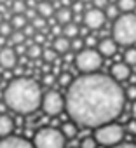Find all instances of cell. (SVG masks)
<instances>
[{
  "label": "cell",
  "instance_id": "1",
  "mask_svg": "<svg viewBox=\"0 0 136 148\" xmlns=\"http://www.w3.org/2000/svg\"><path fill=\"white\" fill-rule=\"evenodd\" d=\"M126 99L120 82L98 71L73 79L65 96L70 119L93 129L113 122L122 113Z\"/></svg>",
  "mask_w": 136,
  "mask_h": 148
},
{
  "label": "cell",
  "instance_id": "2",
  "mask_svg": "<svg viewBox=\"0 0 136 148\" xmlns=\"http://www.w3.org/2000/svg\"><path fill=\"white\" fill-rule=\"evenodd\" d=\"M42 98L40 84L30 77L12 79L4 91V103L19 115H30L42 108Z\"/></svg>",
  "mask_w": 136,
  "mask_h": 148
},
{
  "label": "cell",
  "instance_id": "3",
  "mask_svg": "<svg viewBox=\"0 0 136 148\" xmlns=\"http://www.w3.org/2000/svg\"><path fill=\"white\" fill-rule=\"evenodd\" d=\"M112 38L119 45L131 47L136 44V14L124 12L112 25Z\"/></svg>",
  "mask_w": 136,
  "mask_h": 148
},
{
  "label": "cell",
  "instance_id": "4",
  "mask_svg": "<svg viewBox=\"0 0 136 148\" xmlns=\"http://www.w3.org/2000/svg\"><path fill=\"white\" fill-rule=\"evenodd\" d=\"M33 146L35 148H65L66 136L63 134V131L56 127H42L33 136Z\"/></svg>",
  "mask_w": 136,
  "mask_h": 148
},
{
  "label": "cell",
  "instance_id": "5",
  "mask_svg": "<svg viewBox=\"0 0 136 148\" xmlns=\"http://www.w3.org/2000/svg\"><path fill=\"white\" fill-rule=\"evenodd\" d=\"M94 139L101 146H108V148L117 146L124 139V127L120 124H117V122L100 125V127L94 129Z\"/></svg>",
  "mask_w": 136,
  "mask_h": 148
},
{
  "label": "cell",
  "instance_id": "6",
  "mask_svg": "<svg viewBox=\"0 0 136 148\" xmlns=\"http://www.w3.org/2000/svg\"><path fill=\"white\" fill-rule=\"evenodd\" d=\"M101 64H103V56L100 54L98 49L86 47V49H82L80 52L75 54V66L82 75L96 73L101 68Z\"/></svg>",
  "mask_w": 136,
  "mask_h": 148
},
{
  "label": "cell",
  "instance_id": "7",
  "mask_svg": "<svg viewBox=\"0 0 136 148\" xmlns=\"http://www.w3.org/2000/svg\"><path fill=\"white\" fill-rule=\"evenodd\" d=\"M42 110L51 115V117H56L59 115L63 110H66V101H65V96L54 89L47 91L42 98Z\"/></svg>",
  "mask_w": 136,
  "mask_h": 148
},
{
  "label": "cell",
  "instance_id": "8",
  "mask_svg": "<svg viewBox=\"0 0 136 148\" xmlns=\"http://www.w3.org/2000/svg\"><path fill=\"white\" fill-rule=\"evenodd\" d=\"M106 21V14L103 9H96V7H89L86 9L84 12V26H87L91 32H96V30H101L103 25Z\"/></svg>",
  "mask_w": 136,
  "mask_h": 148
},
{
  "label": "cell",
  "instance_id": "9",
  "mask_svg": "<svg viewBox=\"0 0 136 148\" xmlns=\"http://www.w3.org/2000/svg\"><path fill=\"white\" fill-rule=\"evenodd\" d=\"M16 63H18V54L12 47H4L0 49V66L4 70H12L16 68Z\"/></svg>",
  "mask_w": 136,
  "mask_h": 148
},
{
  "label": "cell",
  "instance_id": "10",
  "mask_svg": "<svg viewBox=\"0 0 136 148\" xmlns=\"http://www.w3.org/2000/svg\"><path fill=\"white\" fill-rule=\"evenodd\" d=\"M110 75L117 80V82H124L131 77V66L126 63V61H120V63H115L112 64L110 68Z\"/></svg>",
  "mask_w": 136,
  "mask_h": 148
},
{
  "label": "cell",
  "instance_id": "11",
  "mask_svg": "<svg viewBox=\"0 0 136 148\" xmlns=\"http://www.w3.org/2000/svg\"><path fill=\"white\" fill-rule=\"evenodd\" d=\"M0 148H35L28 139L19 136H7L0 139Z\"/></svg>",
  "mask_w": 136,
  "mask_h": 148
},
{
  "label": "cell",
  "instance_id": "12",
  "mask_svg": "<svg viewBox=\"0 0 136 148\" xmlns=\"http://www.w3.org/2000/svg\"><path fill=\"white\" fill-rule=\"evenodd\" d=\"M117 47H119V44L112 38V37H106V38H103V40H100V44H98V51H100V54L103 56V58H112L115 52H117Z\"/></svg>",
  "mask_w": 136,
  "mask_h": 148
},
{
  "label": "cell",
  "instance_id": "13",
  "mask_svg": "<svg viewBox=\"0 0 136 148\" xmlns=\"http://www.w3.org/2000/svg\"><path fill=\"white\" fill-rule=\"evenodd\" d=\"M52 49H54L58 54H66V52H70V49H72V40L66 38L65 35L56 37V38L52 40Z\"/></svg>",
  "mask_w": 136,
  "mask_h": 148
},
{
  "label": "cell",
  "instance_id": "14",
  "mask_svg": "<svg viewBox=\"0 0 136 148\" xmlns=\"http://www.w3.org/2000/svg\"><path fill=\"white\" fill-rule=\"evenodd\" d=\"M14 131V122L9 115L0 113V138H7Z\"/></svg>",
  "mask_w": 136,
  "mask_h": 148
},
{
  "label": "cell",
  "instance_id": "15",
  "mask_svg": "<svg viewBox=\"0 0 136 148\" xmlns=\"http://www.w3.org/2000/svg\"><path fill=\"white\" fill-rule=\"evenodd\" d=\"M37 12H38V16L49 19V18L56 16V7H54L52 2H49V0H44V2H40V4L37 5Z\"/></svg>",
  "mask_w": 136,
  "mask_h": 148
},
{
  "label": "cell",
  "instance_id": "16",
  "mask_svg": "<svg viewBox=\"0 0 136 148\" xmlns=\"http://www.w3.org/2000/svg\"><path fill=\"white\" fill-rule=\"evenodd\" d=\"M56 19L59 25H68V23H72L73 21V11L70 7H59L56 11Z\"/></svg>",
  "mask_w": 136,
  "mask_h": 148
},
{
  "label": "cell",
  "instance_id": "17",
  "mask_svg": "<svg viewBox=\"0 0 136 148\" xmlns=\"http://www.w3.org/2000/svg\"><path fill=\"white\" fill-rule=\"evenodd\" d=\"M63 35L66 37V38H75V37H80V26L77 25V23H68V25H65L63 26Z\"/></svg>",
  "mask_w": 136,
  "mask_h": 148
},
{
  "label": "cell",
  "instance_id": "18",
  "mask_svg": "<svg viewBox=\"0 0 136 148\" xmlns=\"http://www.w3.org/2000/svg\"><path fill=\"white\" fill-rule=\"evenodd\" d=\"M28 23H30V21L26 19V16H25V14H14V16H12V19H11V25L14 26V30H23Z\"/></svg>",
  "mask_w": 136,
  "mask_h": 148
},
{
  "label": "cell",
  "instance_id": "19",
  "mask_svg": "<svg viewBox=\"0 0 136 148\" xmlns=\"http://www.w3.org/2000/svg\"><path fill=\"white\" fill-rule=\"evenodd\" d=\"M117 5L120 9V12H133L136 9V0H117Z\"/></svg>",
  "mask_w": 136,
  "mask_h": 148
},
{
  "label": "cell",
  "instance_id": "20",
  "mask_svg": "<svg viewBox=\"0 0 136 148\" xmlns=\"http://www.w3.org/2000/svg\"><path fill=\"white\" fill-rule=\"evenodd\" d=\"M61 131H63V134L66 136V139H68V138H75V136H77V124H75V122H66V124H63Z\"/></svg>",
  "mask_w": 136,
  "mask_h": 148
},
{
  "label": "cell",
  "instance_id": "21",
  "mask_svg": "<svg viewBox=\"0 0 136 148\" xmlns=\"http://www.w3.org/2000/svg\"><path fill=\"white\" fill-rule=\"evenodd\" d=\"M42 59L45 61V64H49V63H56V61H58V52H56L52 47H45L44 52H42Z\"/></svg>",
  "mask_w": 136,
  "mask_h": 148
},
{
  "label": "cell",
  "instance_id": "22",
  "mask_svg": "<svg viewBox=\"0 0 136 148\" xmlns=\"http://www.w3.org/2000/svg\"><path fill=\"white\" fill-rule=\"evenodd\" d=\"M26 40H28V37L23 33V30H14V33H12L11 38H9V42L14 44V45H18V44H26Z\"/></svg>",
  "mask_w": 136,
  "mask_h": 148
},
{
  "label": "cell",
  "instance_id": "23",
  "mask_svg": "<svg viewBox=\"0 0 136 148\" xmlns=\"http://www.w3.org/2000/svg\"><path fill=\"white\" fill-rule=\"evenodd\" d=\"M72 82H73L72 73L63 71V73H59V75H58V84H59V86H63V87H66V89L72 86Z\"/></svg>",
  "mask_w": 136,
  "mask_h": 148
},
{
  "label": "cell",
  "instance_id": "24",
  "mask_svg": "<svg viewBox=\"0 0 136 148\" xmlns=\"http://www.w3.org/2000/svg\"><path fill=\"white\" fill-rule=\"evenodd\" d=\"M26 9H28L26 0H14L12 5H11V11H12L14 14H25V12H26Z\"/></svg>",
  "mask_w": 136,
  "mask_h": 148
},
{
  "label": "cell",
  "instance_id": "25",
  "mask_svg": "<svg viewBox=\"0 0 136 148\" xmlns=\"http://www.w3.org/2000/svg\"><path fill=\"white\" fill-rule=\"evenodd\" d=\"M105 14H106V19H117L122 12H120V9H119V5L117 4H110L106 9H105Z\"/></svg>",
  "mask_w": 136,
  "mask_h": 148
},
{
  "label": "cell",
  "instance_id": "26",
  "mask_svg": "<svg viewBox=\"0 0 136 148\" xmlns=\"http://www.w3.org/2000/svg\"><path fill=\"white\" fill-rule=\"evenodd\" d=\"M14 33V26L11 25V21H2L0 23V35L11 38V35Z\"/></svg>",
  "mask_w": 136,
  "mask_h": 148
},
{
  "label": "cell",
  "instance_id": "27",
  "mask_svg": "<svg viewBox=\"0 0 136 148\" xmlns=\"http://www.w3.org/2000/svg\"><path fill=\"white\" fill-rule=\"evenodd\" d=\"M124 61H126L129 66H136V47H129V49L124 52Z\"/></svg>",
  "mask_w": 136,
  "mask_h": 148
},
{
  "label": "cell",
  "instance_id": "28",
  "mask_svg": "<svg viewBox=\"0 0 136 148\" xmlns=\"http://www.w3.org/2000/svg\"><path fill=\"white\" fill-rule=\"evenodd\" d=\"M96 146H98V141L94 139V136H86L80 141V148H96Z\"/></svg>",
  "mask_w": 136,
  "mask_h": 148
},
{
  "label": "cell",
  "instance_id": "29",
  "mask_svg": "<svg viewBox=\"0 0 136 148\" xmlns=\"http://www.w3.org/2000/svg\"><path fill=\"white\" fill-rule=\"evenodd\" d=\"M72 49H73L75 52H80L82 49H86V42H84V38H82V37H75V38H72Z\"/></svg>",
  "mask_w": 136,
  "mask_h": 148
},
{
  "label": "cell",
  "instance_id": "30",
  "mask_svg": "<svg viewBox=\"0 0 136 148\" xmlns=\"http://www.w3.org/2000/svg\"><path fill=\"white\" fill-rule=\"evenodd\" d=\"M56 80H58V79H56L54 73H45V75L42 77V84H44V86H47V87H49V86H52Z\"/></svg>",
  "mask_w": 136,
  "mask_h": 148
},
{
  "label": "cell",
  "instance_id": "31",
  "mask_svg": "<svg viewBox=\"0 0 136 148\" xmlns=\"http://www.w3.org/2000/svg\"><path fill=\"white\" fill-rule=\"evenodd\" d=\"M91 2H93V7H96V9H106L112 2H110V0H91Z\"/></svg>",
  "mask_w": 136,
  "mask_h": 148
},
{
  "label": "cell",
  "instance_id": "32",
  "mask_svg": "<svg viewBox=\"0 0 136 148\" xmlns=\"http://www.w3.org/2000/svg\"><path fill=\"white\" fill-rule=\"evenodd\" d=\"M23 33H25V35H26L28 38H33V35L37 33V30H35V26H33L32 23H28V25H26V26L23 28Z\"/></svg>",
  "mask_w": 136,
  "mask_h": 148
},
{
  "label": "cell",
  "instance_id": "33",
  "mask_svg": "<svg viewBox=\"0 0 136 148\" xmlns=\"http://www.w3.org/2000/svg\"><path fill=\"white\" fill-rule=\"evenodd\" d=\"M84 42H86V47H91V49H94V45H98L100 42H98V38L94 37V35H87L86 38H84Z\"/></svg>",
  "mask_w": 136,
  "mask_h": 148
},
{
  "label": "cell",
  "instance_id": "34",
  "mask_svg": "<svg viewBox=\"0 0 136 148\" xmlns=\"http://www.w3.org/2000/svg\"><path fill=\"white\" fill-rule=\"evenodd\" d=\"M33 42H35V44H38V45H42V44L45 42V33H42V32H37V33L33 35Z\"/></svg>",
  "mask_w": 136,
  "mask_h": 148
},
{
  "label": "cell",
  "instance_id": "35",
  "mask_svg": "<svg viewBox=\"0 0 136 148\" xmlns=\"http://www.w3.org/2000/svg\"><path fill=\"white\" fill-rule=\"evenodd\" d=\"M126 98H127V99H133V101H136V86H131V87H127V91H126Z\"/></svg>",
  "mask_w": 136,
  "mask_h": 148
},
{
  "label": "cell",
  "instance_id": "36",
  "mask_svg": "<svg viewBox=\"0 0 136 148\" xmlns=\"http://www.w3.org/2000/svg\"><path fill=\"white\" fill-rule=\"evenodd\" d=\"M112 148H136V145H134V143H120V145L112 146Z\"/></svg>",
  "mask_w": 136,
  "mask_h": 148
},
{
  "label": "cell",
  "instance_id": "37",
  "mask_svg": "<svg viewBox=\"0 0 136 148\" xmlns=\"http://www.w3.org/2000/svg\"><path fill=\"white\" fill-rule=\"evenodd\" d=\"M7 44H11V42H9V38H7V37H2V35H0V49L7 47Z\"/></svg>",
  "mask_w": 136,
  "mask_h": 148
},
{
  "label": "cell",
  "instance_id": "38",
  "mask_svg": "<svg viewBox=\"0 0 136 148\" xmlns=\"http://www.w3.org/2000/svg\"><path fill=\"white\" fill-rule=\"evenodd\" d=\"M131 115L136 119V101H133V106H131Z\"/></svg>",
  "mask_w": 136,
  "mask_h": 148
},
{
  "label": "cell",
  "instance_id": "39",
  "mask_svg": "<svg viewBox=\"0 0 136 148\" xmlns=\"http://www.w3.org/2000/svg\"><path fill=\"white\" fill-rule=\"evenodd\" d=\"M5 108H7L5 103H0V113H5Z\"/></svg>",
  "mask_w": 136,
  "mask_h": 148
},
{
  "label": "cell",
  "instance_id": "40",
  "mask_svg": "<svg viewBox=\"0 0 136 148\" xmlns=\"http://www.w3.org/2000/svg\"><path fill=\"white\" fill-rule=\"evenodd\" d=\"M2 21H5V19H4V14L0 12V23H2Z\"/></svg>",
  "mask_w": 136,
  "mask_h": 148
},
{
  "label": "cell",
  "instance_id": "41",
  "mask_svg": "<svg viewBox=\"0 0 136 148\" xmlns=\"http://www.w3.org/2000/svg\"><path fill=\"white\" fill-rule=\"evenodd\" d=\"M49 2H58V0H49Z\"/></svg>",
  "mask_w": 136,
  "mask_h": 148
},
{
  "label": "cell",
  "instance_id": "42",
  "mask_svg": "<svg viewBox=\"0 0 136 148\" xmlns=\"http://www.w3.org/2000/svg\"><path fill=\"white\" fill-rule=\"evenodd\" d=\"M2 77H4V75H2V73H0V79H2Z\"/></svg>",
  "mask_w": 136,
  "mask_h": 148
},
{
  "label": "cell",
  "instance_id": "43",
  "mask_svg": "<svg viewBox=\"0 0 136 148\" xmlns=\"http://www.w3.org/2000/svg\"><path fill=\"white\" fill-rule=\"evenodd\" d=\"M73 2H77V0H73Z\"/></svg>",
  "mask_w": 136,
  "mask_h": 148
}]
</instances>
